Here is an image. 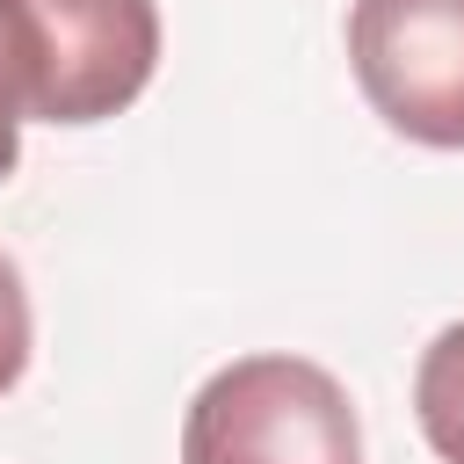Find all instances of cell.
<instances>
[{
    "label": "cell",
    "mask_w": 464,
    "mask_h": 464,
    "mask_svg": "<svg viewBox=\"0 0 464 464\" xmlns=\"http://www.w3.org/2000/svg\"><path fill=\"white\" fill-rule=\"evenodd\" d=\"M160 65L152 0H0V116L102 123Z\"/></svg>",
    "instance_id": "cell-1"
},
{
    "label": "cell",
    "mask_w": 464,
    "mask_h": 464,
    "mask_svg": "<svg viewBox=\"0 0 464 464\" xmlns=\"http://www.w3.org/2000/svg\"><path fill=\"white\" fill-rule=\"evenodd\" d=\"M181 464H362V428L319 362L239 355L188 399Z\"/></svg>",
    "instance_id": "cell-2"
},
{
    "label": "cell",
    "mask_w": 464,
    "mask_h": 464,
    "mask_svg": "<svg viewBox=\"0 0 464 464\" xmlns=\"http://www.w3.org/2000/svg\"><path fill=\"white\" fill-rule=\"evenodd\" d=\"M348 65L399 138L464 152V0H355Z\"/></svg>",
    "instance_id": "cell-3"
},
{
    "label": "cell",
    "mask_w": 464,
    "mask_h": 464,
    "mask_svg": "<svg viewBox=\"0 0 464 464\" xmlns=\"http://www.w3.org/2000/svg\"><path fill=\"white\" fill-rule=\"evenodd\" d=\"M413 413L442 464H464V319L442 326L413 370Z\"/></svg>",
    "instance_id": "cell-4"
},
{
    "label": "cell",
    "mask_w": 464,
    "mask_h": 464,
    "mask_svg": "<svg viewBox=\"0 0 464 464\" xmlns=\"http://www.w3.org/2000/svg\"><path fill=\"white\" fill-rule=\"evenodd\" d=\"M29 370V290H22V268L0 254V399L22 384Z\"/></svg>",
    "instance_id": "cell-5"
},
{
    "label": "cell",
    "mask_w": 464,
    "mask_h": 464,
    "mask_svg": "<svg viewBox=\"0 0 464 464\" xmlns=\"http://www.w3.org/2000/svg\"><path fill=\"white\" fill-rule=\"evenodd\" d=\"M14 130H22V123H14V116H0V181H7V174H14V160H22V138H14Z\"/></svg>",
    "instance_id": "cell-6"
}]
</instances>
